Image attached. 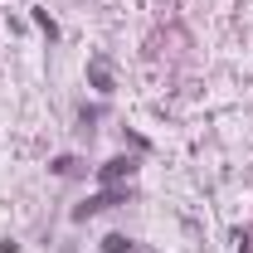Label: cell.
<instances>
[{"label": "cell", "instance_id": "6da1fadb", "mask_svg": "<svg viewBox=\"0 0 253 253\" xmlns=\"http://www.w3.org/2000/svg\"><path fill=\"white\" fill-rule=\"evenodd\" d=\"M122 195H112V190H102V195H93L88 205H78V219H88V214H97V210H107V205H117Z\"/></svg>", "mask_w": 253, "mask_h": 253}, {"label": "cell", "instance_id": "7a4b0ae2", "mask_svg": "<svg viewBox=\"0 0 253 253\" xmlns=\"http://www.w3.org/2000/svg\"><path fill=\"white\" fill-rule=\"evenodd\" d=\"M122 175H131V161H107L102 166V180H122Z\"/></svg>", "mask_w": 253, "mask_h": 253}, {"label": "cell", "instance_id": "3957f363", "mask_svg": "<svg viewBox=\"0 0 253 253\" xmlns=\"http://www.w3.org/2000/svg\"><path fill=\"white\" fill-rule=\"evenodd\" d=\"M131 249V239H122V234H107L102 239V253H126Z\"/></svg>", "mask_w": 253, "mask_h": 253}, {"label": "cell", "instance_id": "277c9868", "mask_svg": "<svg viewBox=\"0 0 253 253\" xmlns=\"http://www.w3.org/2000/svg\"><path fill=\"white\" fill-rule=\"evenodd\" d=\"M93 83L102 88V93H107V83H112V78H107V63H102V59H93Z\"/></svg>", "mask_w": 253, "mask_h": 253}, {"label": "cell", "instance_id": "5b68a950", "mask_svg": "<svg viewBox=\"0 0 253 253\" xmlns=\"http://www.w3.org/2000/svg\"><path fill=\"white\" fill-rule=\"evenodd\" d=\"M126 253H151V249H136V244H131V249H126Z\"/></svg>", "mask_w": 253, "mask_h": 253}]
</instances>
